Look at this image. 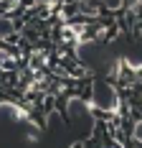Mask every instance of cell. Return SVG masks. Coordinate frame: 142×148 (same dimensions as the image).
Wrapping results in <instances>:
<instances>
[{
    "label": "cell",
    "mask_w": 142,
    "mask_h": 148,
    "mask_svg": "<svg viewBox=\"0 0 142 148\" xmlns=\"http://www.w3.org/2000/svg\"><path fill=\"white\" fill-rule=\"evenodd\" d=\"M26 140L28 143H38V130H28L26 133Z\"/></svg>",
    "instance_id": "6da1fadb"
},
{
    "label": "cell",
    "mask_w": 142,
    "mask_h": 148,
    "mask_svg": "<svg viewBox=\"0 0 142 148\" xmlns=\"http://www.w3.org/2000/svg\"><path fill=\"white\" fill-rule=\"evenodd\" d=\"M69 148H84V140H81V138H79V140H74V143H71Z\"/></svg>",
    "instance_id": "7a4b0ae2"
}]
</instances>
